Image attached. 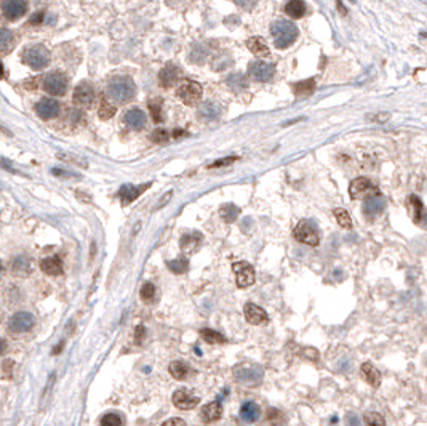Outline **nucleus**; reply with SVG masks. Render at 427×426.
Wrapping results in <instances>:
<instances>
[{"label": "nucleus", "mask_w": 427, "mask_h": 426, "mask_svg": "<svg viewBox=\"0 0 427 426\" xmlns=\"http://www.w3.org/2000/svg\"><path fill=\"white\" fill-rule=\"evenodd\" d=\"M270 34H272L275 47L283 50V48H288L290 45L294 44V40L298 39L299 32L293 23L280 20V21H275L272 26H270Z\"/></svg>", "instance_id": "nucleus-1"}, {"label": "nucleus", "mask_w": 427, "mask_h": 426, "mask_svg": "<svg viewBox=\"0 0 427 426\" xmlns=\"http://www.w3.org/2000/svg\"><path fill=\"white\" fill-rule=\"evenodd\" d=\"M136 87L130 77H114L108 85V96L114 101L127 103L135 96Z\"/></svg>", "instance_id": "nucleus-2"}, {"label": "nucleus", "mask_w": 427, "mask_h": 426, "mask_svg": "<svg viewBox=\"0 0 427 426\" xmlns=\"http://www.w3.org/2000/svg\"><path fill=\"white\" fill-rule=\"evenodd\" d=\"M24 63H26L29 68L40 71V69L47 68L48 63H50V52H48L44 45H34L24 53Z\"/></svg>", "instance_id": "nucleus-3"}, {"label": "nucleus", "mask_w": 427, "mask_h": 426, "mask_svg": "<svg viewBox=\"0 0 427 426\" xmlns=\"http://www.w3.org/2000/svg\"><path fill=\"white\" fill-rule=\"evenodd\" d=\"M294 239L306 244V245H310V247H317L318 242H320V237H318V231L315 225L312 223V221H307V220H302L299 221V225L296 226V229H294Z\"/></svg>", "instance_id": "nucleus-4"}, {"label": "nucleus", "mask_w": 427, "mask_h": 426, "mask_svg": "<svg viewBox=\"0 0 427 426\" xmlns=\"http://www.w3.org/2000/svg\"><path fill=\"white\" fill-rule=\"evenodd\" d=\"M36 324V317L32 316L28 311H20V313H15L10 321H8V330L13 333H24L29 332Z\"/></svg>", "instance_id": "nucleus-5"}, {"label": "nucleus", "mask_w": 427, "mask_h": 426, "mask_svg": "<svg viewBox=\"0 0 427 426\" xmlns=\"http://www.w3.org/2000/svg\"><path fill=\"white\" fill-rule=\"evenodd\" d=\"M44 88L55 96H63L66 93V90H68V80L60 72L48 74L44 79Z\"/></svg>", "instance_id": "nucleus-6"}, {"label": "nucleus", "mask_w": 427, "mask_h": 426, "mask_svg": "<svg viewBox=\"0 0 427 426\" xmlns=\"http://www.w3.org/2000/svg\"><path fill=\"white\" fill-rule=\"evenodd\" d=\"M232 268H234V273L237 277V285H239L240 289H246V287L253 285L254 269L250 263H246V261H237Z\"/></svg>", "instance_id": "nucleus-7"}, {"label": "nucleus", "mask_w": 427, "mask_h": 426, "mask_svg": "<svg viewBox=\"0 0 427 426\" xmlns=\"http://www.w3.org/2000/svg\"><path fill=\"white\" fill-rule=\"evenodd\" d=\"M248 76L258 82H269L275 76V66L270 63L254 61L248 66Z\"/></svg>", "instance_id": "nucleus-8"}, {"label": "nucleus", "mask_w": 427, "mask_h": 426, "mask_svg": "<svg viewBox=\"0 0 427 426\" xmlns=\"http://www.w3.org/2000/svg\"><path fill=\"white\" fill-rule=\"evenodd\" d=\"M235 378L239 383H243V384H256L259 380H261V370L258 367L254 365H248V364H242L239 367H235Z\"/></svg>", "instance_id": "nucleus-9"}, {"label": "nucleus", "mask_w": 427, "mask_h": 426, "mask_svg": "<svg viewBox=\"0 0 427 426\" xmlns=\"http://www.w3.org/2000/svg\"><path fill=\"white\" fill-rule=\"evenodd\" d=\"M2 12L7 20H10V21L20 20L21 16L28 12V4H26V0H4Z\"/></svg>", "instance_id": "nucleus-10"}, {"label": "nucleus", "mask_w": 427, "mask_h": 426, "mask_svg": "<svg viewBox=\"0 0 427 426\" xmlns=\"http://www.w3.org/2000/svg\"><path fill=\"white\" fill-rule=\"evenodd\" d=\"M178 96L186 104H194L202 98V85L197 82H186L178 90Z\"/></svg>", "instance_id": "nucleus-11"}, {"label": "nucleus", "mask_w": 427, "mask_h": 426, "mask_svg": "<svg viewBox=\"0 0 427 426\" xmlns=\"http://www.w3.org/2000/svg\"><path fill=\"white\" fill-rule=\"evenodd\" d=\"M384 208H385V199L381 197L379 194L369 195V197H366L363 202V213H365V217L369 220L379 217L384 211Z\"/></svg>", "instance_id": "nucleus-12"}, {"label": "nucleus", "mask_w": 427, "mask_h": 426, "mask_svg": "<svg viewBox=\"0 0 427 426\" xmlns=\"http://www.w3.org/2000/svg\"><path fill=\"white\" fill-rule=\"evenodd\" d=\"M374 191H376V187L373 186V183L369 181L368 178H355L349 186V194H350L352 199L363 197V195H366V194L374 195Z\"/></svg>", "instance_id": "nucleus-13"}, {"label": "nucleus", "mask_w": 427, "mask_h": 426, "mask_svg": "<svg viewBox=\"0 0 427 426\" xmlns=\"http://www.w3.org/2000/svg\"><path fill=\"white\" fill-rule=\"evenodd\" d=\"M199 402H200L199 397L192 396L191 392L184 388L175 391V394H173V404L175 407L181 408V410H191V408L199 405Z\"/></svg>", "instance_id": "nucleus-14"}, {"label": "nucleus", "mask_w": 427, "mask_h": 426, "mask_svg": "<svg viewBox=\"0 0 427 426\" xmlns=\"http://www.w3.org/2000/svg\"><path fill=\"white\" fill-rule=\"evenodd\" d=\"M36 112L39 114V117H42L45 120L53 119L60 114V103L50 100V98H44L40 100L36 106Z\"/></svg>", "instance_id": "nucleus-15"}, {"label": "nucleus", "mask_w": 427, "mask_h": 426, "mask_svg": "<svg viewBox=\"0 0 427 426\" xmlns=\"http://www.w3.org/2000/svg\"><path fill=\"white\" fill-rule=\"evenodd\" d=\"M151 184L147 183V184H144V186H133V184H125V186H122L120 187V191H119V197H120V200H122V203L123 205H128V203H131L133 200H136L139 195H141L143 192H144V189H147V187H149Z\"/></svg>", "instance_id": "nucleus-16"}, {"label": "nucleus", "mask_w": 427, "mask_h": 426, "mask_svg": "<svg viewBox=\"0 0 427 426\" xmlns=\"http://www.w3.org/2000/svg\"><path fill=\"white\" fill-rule=\"evenodd\" d=\"M95 100V92L88 84H80L74 90V103L79 106H90Z\"/></svg>", "instance_id": "nucleus-17"}, {"label": "nucleus", "mask_w": 427, "mask_h": 426, "mask_svg": "<svg viewBox=\"0 0 427 426\" xmlns=\"http://www.w3.org/2000/svg\"><path fill=\"white\" fill-rule=\"evenodd\" d=\"M245 317H246V321L253 325H259L269 319L266 311L259 306H256V305H253V303H248V305L245 306Z\"/></svg>", "instance_id": "nucleus-18"}, {"label": "nucleus", "mask_w": 427, "mask_h": 426, "mask_svg": "<svg viewBox=\"0 0 427 426\" xmlns=\"http://www.w3.org/2000/svg\"><path fill=\"white\" fill-rule=\"evenodd\" d=\"M123 120H125V124L133 130H141L146 127V114L141 109H136V108L127 111Z\"/></svg>", "instance_id": "nucleus-19"}, {"label": "nucleus", "mask_w": 427, "mask_h": 426, "mask_svg": "<svg viewBox=\"0 0 427 426\" xmlns=\"http://www.w3.org/2000/svg\"><path fill=\"white\" fill-rule=\"evenodd\" d=\"M221 415H223V405L219 402H211L202 408L200 418L205 423H215L221 418Z\"/></svg>", "instance_id": "nucleus-20"}, {"label": "nucleus", "mask_w": 427, "mask_h": 426, "mask_svg": "<svg viewBox=\"0 0 427 426\" xmlns=\"http://www.w3.org/2000/svg\"><path fill=\"white\" fill-rule=\"evenodd\" d=\"M240 416L246 423H254L261 416V408L256 402H253V400H246V402H243L240 407Z\"/></svg>", "instance_id": "nucleus-21"}, {"label": "nucleus", "mask_w": 427, "mask_h": 426, "mask_svg": "<svg viewBox=\"0 0 427 426\" xmlns=\"http://www.w3.org/2000/svg\"><path fill=\"white\" fill-rule=\"evenodd\" d=\"M179 77V69L175 66V64H167L159 74L160 84L163 87H173L176 84V80Z\"/></svg>", "instance_id": "nucleus-22"}, {"label": "nucleus", "mask_w": 427, "mask_h": 426, "mask_svg": "<svg viewBox=\"0 0 427 426\" xmlns=\"http://www.w3.org/2000/svg\"><path fill=\"white\" fill-rule=\"evenodd\" d=\"M362 375L368 384H371L373 388H379L381 384V373L379 370L371 364V362H365L362 364Z\"/></svg>", "instance_id": "nucleus-23"}, {"label": "nucleus", "mask_w": 427, "mask_h": 426, "mask_svg": "<svg viewBox=\"0 0 427 426\" xmlns=\"http://www.w3.org/2000/svg\"><path fill=\"white\" fill-rule=\"evenodd\" d=\"M40 268L42 271L48 276H60L63 274V263L60 257H48L45 258L42 263H40Z\"/></svg>", "instance_id": "nucleus-24"}, {"label": "nucleus", "mask_w": 427, "mask_h": 426, "mask_svg": "<svg viewBox=\"0 0 427 426\" xmlns=\"http://www.w3.org/2000/svg\"><path fill=\"white\" fill-rule=\"evenodd\" d=\"M168 370L171 375H173V378H176V380H186L192 372L189 364H186L184 360H173V362L170 364Z\"/></svg>", "instance_id": "nucleus-25"}, {"label": "nucleus", "mask_w": 427, "mask_h": 426, "mask_svg": "<svg viewBox=\"0 0 427 426\" xmlns=\"http://www.w3.org/2000/svg\"><path fill=\"white\" fill-rule=\"evenodd\" d=\"M408 208H409V215H411L414 223H419L421 218L424 217V205L422 200L417 197V195H409L408 197Z\"/></svg>", "instance_id": "nucleus-26"}, {"label": "nucleus", "mask_w": 427, "mask_h": 426, "mask_svg": "<svg viewBox=\"0 0 427 426\" xmlns=\"http://www.w3.org/2000/svg\"><path fill=\"white\" fill-rule=\"evenodd\" d=\"M200 244H202V236L199 233L186 234L181 239V249L184 253H194L197 249L200 247Z\"/></svg>", "instance_id": "nucleus-27"}, {"label": "nucleus", "mask_w": 427, "mask_h": 426, "mask_svg": "<svg viewBox=\"0 0 427 426\" xmlns=\"http://www.w3.org/2000/svg\"><path fill=\"white\" fill-rule=\"evenodd\" d=\"M306 12H307V7L302 0H290V2L285 5V13L294 20L302 18V16L306 15Z\"/></svg>", "instance_id": "nucleus-28"}, {"label": "nucleus", "mask_w": 427, "mask_h": 426, "mask_svg": "<svg viewBox=\"0 0 427 426\" xmlns=\"http://www.w3.org/2000/svg\"><path fill=\"white\" fill-rule=\"evenodd\" d=\"M219 116V106L215 101H205L199 106V117L205 120H213Z\"/></svg>", "instance_id": "nucleus-29"}, {"label": "nucleus", "mask_w": 427, "mask_h": 426, "mask_svg": "<svg viewBox=\"0 0 427 426\" xmlns=\"http://www.w3.org/2000/svg\"><path fill=\"white\" fill-rule=\"evenodd\" d=\"M246 47H248V50L256 56H267L269 55V47L266 45V42L261 37H250L248 40H246Z\"/></svg>", "instance_id": "nucleus-30"}, {"label": "nucleus", "mask_w": 427, "mask_h": 426, "mask_svg": "<svg viewBox=\"0 0 427 426\" xmlns=\"http://www.w3.org/2000/svg\"><path fill=\"white\" fill-rule=\"evenodd\" d=\"M12 271L13 274L20 276V277H26L31 274L32 268H31V260L26 257H18L16 260H13V265H12Z\"/></svg>", "instance_id": "nucleus-31"}, {"label": "nucleus", "mask_w": 427, "mask_h": 426, "mask_svg": "<svg viewBox=\"0 0 427 426\" xmlns=\"http://www.w3.org/2000/svg\"><path fill=\"white\" fill-rule=\"evenodd\" d=\"M293 92L296 96H307L315 92V80L309 79V80H302L298 82V84L293 85Z\"/></svg>", "instance_id": "nucleus-32"}, {"label": "nucleus", "mask_w": 427, "mask_h": 426, "mask_svg": "<svg viewBox=\"0 0 427 426\" xmlns=\"http://www.w3.org/2000/svg\"><path fill=\"white\" fill-rule=\"evenodd\" d=\"M200 337L203 338V341H207L208 345H223L226 343V338L221 333L211 330V329H203L200 330Z\"/></svg>", "instance_id": "nucleus-33"}, {"label": "nucleus", "mask_w": 427, "mask_h": 426, "mask_svg": "<svg viewBox=\"0 0 427 426\" xmlns=\"http://www.w3.org/2000/svg\"><path fill=\"white\" fill-rule=\"evenodd\" d=\"M239 213H240V208L235 207L234 203H226V205H223L219 210V215L226 221V223H232V221H235V218L239 217Z\"/></svg>", "instance_id": "nucleus-34"}, {"label": "nucleus", "mask_w": 427, "mask_h": 426, "mask_svg": "<svg viewBox=\"0 0 427 426\" xmlns=\"http://www.w3.org/2000/svg\"><path fill=\"white\" fill-rule=\"evenodd\" d=\"M267 421L272 426H285L286 418L282 410H278L275 407H270L267 410Z\"/></svg>", "instance_id": "nucleus-35"}, {"label": "nucleus", "mask_w": 427, "mask_h": 426, "mask_svg": "<svg viewBox=\"0 0 427 426\" xmlns=\"http://www.w3.org/2000/svg\"><path fill=\"white\" fill-rule=\"evenodd\" d=\"M12 45H13V34L5 28L0 29V48H2V53L7 55Z\"/></svg>", "instance_id": "nucleus-36"}, {"label": "nucleus", "mask_w": 427, "mask_h": 426, "mask_svg": "<svg viewBox=\"0 0 427 426\" xmlns=\"http://www.w3.org/2000/svg\"><path fill=\"white\" fill-rule=\"evenodd\" d=\"M227 85L237 92V90L246 88V85H248V80H246V77L242 76V74H234V76H231L227 79Z\"/></svg>", "instance_id": "nucleus-37"}, {"label": "nucleus", "mask_w": 427, "mask_h": 426, "mask_svg": "<svg viewBox=\"0 0 427 426\" xmlns=\"http://www.w3.org/2000/svg\"><path fill=\"white\" fill-rule=\"evenodd\" d=\"M168 268L173 271L175 274H183L189 269V261L186 258H178V260H171L168 261Z\"/></svg>", "instance_id": "nucleus-38"}, {"label": "nucleus", "mask_w": 427, "mask_h": 426, "mask_svg": "<svg viewBox=\"0 0 427 426\" xmlns=\"http://www.w3.org/2000/svg\"><path fill=\"white\" fill-rule=\"evenodd\" d=\"M363 421H365V426H385L384 416L381 413H377V412L365 413L363 415Z\"/></svg>", "instance_id": "nucleus-39"}, {"label": "nucleus", "mask_w": 427, "mask_h": 426, "mask_svg": "<svg viewBox=\"0 0 427 426\" xmlns=\"http://www.w3.org/2000/svg\"><path fill=\"white\" fill-rule=\"evenodd\" d=\"M149 109H151L154 122L160 124V122L163 120V116H162V100H160V98H155V100L149 101Z\"/></svg>", "instance_id": "nucleus-40"}, {"label": "nucleus", "mask_w": 427, "mask_h": 426, "mask_svg": "<svg viewBox=\"0 0 427 426\" xmlns=\"http://www.w3.org/2000/svg\"><path fill=\"white\" fill-rule=\"evenodd\" d=\"M333 213H334L336 221H338V223H339V226L346 228V229L352 228V220H350V215H349V213H347L346 210H344V208H336Z\"/></svg>", "instance_id": "nucleus-41"}, {"label": "nucleus", "mask_w": 427, "mask_h": 426, "mask_svg": "<svg viewBox=\"0 0 427 426\" xmlns=\"http://www.w3.org/2000/svg\"><path fill=\"white\" fill-rule=\"evenodd\" d=\"M139 295H141L143 301L149 305V303H152L154 298H155V285H154L152 282H146V284L141 287V293H139Z\"/></svg>", "instance_id": "nucleus-42"}, {"label": "nucleus", "mask_w": 427, "mask_h": 426, "mask_svg": "<svg viewBox=\"0 0 427 426\" xmlns=\"http://www.w3.org/2000/svg\"><path fill=\"white\" fill-rule=\"evenodd\" d=\"M116 111H117V108L116 106H114L111 101H103L101 103V108H100V117L103 119V120H109L114 114H116Z\"/></svg>", "instance_id": "nucleus-43"}, {"label": "nucleus", "mask_w": 427, "mask_h": 426, "mask_svg": "<svg viewBox=\"0 0 427 426\" xmlns=\"http://www.w3.org/2000/svg\"><path fill=\"white\" fill-rule=\"evenodd\" d=\"M101 426H122V418L117 413H106L101 418Z\"/></svg>", "instance_id": "nucleus-44"}, {"label": "nucleus", "mask_w": 427, "mask_h": 426, "mask_svg": "<svg viewBox=\"0 0 427 426\" xmlns=\"http://www.w3.org/2000/svg\"><path fill=\"white\" fill-rule=\"evenodd\" d=\"M13 370H15V360L5 359L2 362V376H4V380H10L13 376Z\"/></svg>", "instance_id": "nucleus-45"}, {"label": "nucleus", "mask_w": 427, "mask_h": 426, "mask_svg": "<svg viewBox=\"0 0 427 426\" xmlns=\"http://www.w3.org/2000/svg\"><path fill=\"white\" fill-rule=\"evenodd\" d=\"M151 138H152V141H155V143H163V141L168 140V133H167V130L157 128V130H154V133H152Z\"/></svg>", "instance_id": "nucleus-46"}, {"label": "nucleus", "mask_w": 427, "mask_h": 426, "mask_svg": "<svg viewBox=\"0 0 427 426\" xmlns=\"http://www.w3.org/2000/svg\"><path fill=\"white\" fill-rule=\"evenodd\" d=\"M239 157H226V159H221V160H216L213 162L211 165H208V168H219V167H227L231 165V163H234Z\"/></svg>", "instance_id": "nucleus-47"}, {"label": "nucleus", "mask_w": 427, "mask_h": 426, "mask_svg": "<svg viewBox=\"0 0 427 426\" xmlns=\"http://www.w3.org/2000/svg\"><path fill=\"white\" fill-rule=\"evenodd\" d=\"M256 2L258 0H234V4L237 5V7H240V8H243V10H251V8L256 5Z\"/></svg>", "instance_id": "nucleus-48"}, {"label": "nucleus", "mask_w": 427, "mask_h": 426, "mask_svg": "<svg viewBox=\"0 0 427 426\" xmlns=\"http://www.w3.org/2000/svg\"><path fill=\"white\" fill-rule=\"evenodd\" d=\"M58 159H61V160H71V162H76V163H82V165L84 167H87V162L84 160V159H80V157H72V155H68V154H58Z\"/></svg>", "instance_id": "nucleus-49"}, {"label": "nucleus", "mask_w": 427, "mask_h": 426, "mask_svg": "<svg viewBox=\"0 0 427 426\" xmlns=\"http://www.w3.org/2000/svg\"><path fill=\"white\" fill-rule=\"evenodd\" d=\"M346 424L347 426H360V418L355 413H347L346 415Z\"/></svg>", "instance_id": "nucleus-50"}, {"label": "nucleus", "mask_w": 427, "mask_h": 426, "mask_svg": "<svg viewBox=\"0 0 427 426\" xmlns=\"http://www.w3.org/2000/svg\"><path fill=\"white\" fill-rule=\"evenodd\" d=\"M144 335H146V327L144 325H138L136 327V333H135V341L141 343L144 340Z\"/></svg>", "instance_id": "nucleus-51"}, {"label": "nucleus", "mask_w": 427, "mask_h": 426, "mask_svg": "<svg viewBox=\"0 0 427 426\" xmlns=\"http://www.w3.org/2000/svg\"><path fill=\"white\" fill-rule=\"evenodd\" d=\"M369 119H373L374 122H381V124H384V122H387L390 119V114L389 112H379V114H376V116L369 117Z\"/></svg>", "instance_id": "nucleus-52"}, {"label": "nucleus", "mask_w": 427, "mask_h": 426, "mask_svg": "<svg viewBox=\"0 0 427 426\" xmlns=\"http://www.w3.org/2000/svg\"><path fill=\"white\" fill-rule=\"evenodd\" d=\"M162 426H186V421L183 418H170L163 423Z\"/></svg>", "instance_id": "nucleus-53"}, {"label": "nucleus", "mask_w": 427, "mask_h": 426, "mask_svg": "<svg viewBox=\"0 0 427 426\" xmlns=\"http://www.w3.org/2000/svg\"><path fill=\"white\" fill-rule=\"evenodd\" d=\"M52 173H53V175H58V176H71V178L76 176V175L69 173V171H66V170L63 171V170H60V168H53V170H52Z\"/></svg>", "instance_id": "nucleus-54"}, {"label": "nucleus", "mask_w": 427, "mask_h": 426, "mask_svg": "<svg viewBox=\"0 0 427 426\" xmlns=\"http://www.w3.org/2000/svg\"><path fill=\"white\" fill-rule=\"evenodd\" d=\"M42 20H44V12H39V13H36L34 16H32L29 23H31V24H39Z\"/></svg>", "instance_id": "nucleus-55"}, {"label": "nucleus", "mask_w": 427, "mask_h": 426, "mask_svg": "<svg viewBox=\"0 0 427 426\" xmlns=\"http://www.w3.org/2000/svg\"><path fill=\"white\" fill-rule=\"evenodd\" d=\"M306 356H307V357H310V359H314V360L318 357L317 351H315L314 348H306Z\"/></svg>", "instance_id": "nucleus-56"}, {"label": "nucleus", "mask_w": 427, "mask_h": 426, "mask_svg": "<svg viewBox=\"0 0 427 426\" xmlns=\"http://www.w3.org/2000/svg\"><path fill=\"white\" fill-rule=\"evenodd\" d=\"M171 195H173V192H168V194L165 195V197H163V199L160 200V203H159V205H157V210H159V208H162L163 205H165V202H168V200L171 199Z\"/></svg>", "instance_id": "nucleus-57"}, {"label": "nucleus", "mask_w": 427, "mask_h": 426, "mask_svg": "<svg viewBox=\"0 0 427 426\" xmlns=\"http://www.w3.org/2000/svg\"><path fill=\"white\" fill-rule=\"evenodd\" d=\"M336 5H338V8H339V13H341V15H346V12H347V10H346V8H344V7H342V2H341V0H336Z\"/></svg>", "instance_id": "nucleus-58"}, {"label": "nucleus", "mask_w": 427, "mask_h": 426, "mask_svg": "<svg viewBox=\"0 0 427 426\" xmlns=\"http://www.w3.org/2000/svg\"><path fill=\"white\" fill-rule=\"evenodd\" d=\"M424 221H425V225H427V211L424 213Z\"/></svg>", "instance_id": "nucleus-59"}, {"label": "nucleus", "mask_w": 427, "mask_h": 426, "mask_svg": "<svg viewBox=\"0 0 427 426\" xmlns=\"http://www.w3.org/2000/svg\"><path fill=\"white\" fill-rule=\"evenodd\" d=\"M421 36H422V37H427V32H422V34H421Z\"/></svg>", "instance_id": "nucleus-60"}, {"label": "nucleus", "mask_w": 427, "mask_h": 426, "mask_svg": "<svg viewBox=\"0 0 427 426\" xmlns=\"http://www.w3.org/2000/svg\"><path fill=\"white\" fill-rule=\"evenodd\" d=\"M350 2H355V0H350Z\"/></svg>", "instance_id": "nucleus-61"}]
</instances>
